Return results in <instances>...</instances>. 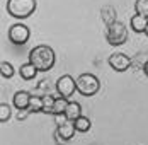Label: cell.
Here are the masks:
<instances>
[{"label": "cell", "mask_w": 148, "mask_h": 145, "mask_svg": "<svg viewBox=\"0 0 148 145\" xmlns=\"http://www.w3.org/2000/svg\"><path fill=\"white\" fill-rule=\"evenodd\" d=\"M55 51L48 44H38L29 51V61L39 70V72H48L55 65Z\"/></svg>", "instance_id": "6da1fadb"}, {"label": "cell", "mask_w": 148, "mask_h": 145, "mask_svg": "<svg viewBox=\"0 0 148 145\" xmlns=\"http://www.w3.org/2000/svg\"><path fill=\"white\" fill-rule=\"evenodd\" d=\"M36 0H7V12L15 19H27L36 12Z\"/></svg>", "instance_id": "7a4b0ae2"}, {"label": "cell", "mask_w": 148, "mask_h": 145, "mask_svg": "<svg viewBox=\"0 0 148 145\" xmlns=\"http://www.w3.org/2000/svg\"><path fill=\"white\" fill-rule=\"evenodd\" d=\"M99 89H101V82L94 73H82L77 79V92H80L85 97H90V96L97 94Z\"/></svg>", "instance_id": "3957f363"}, {"label": "cell", "mask_w": 148, "mask_h": 145, "mask_svg": "<svg viewBox=\"0 0 148 145\" xmlns=\"http://www.w3.org/2000/svg\"><path fill=\"white\" fill-rule=\"evenodd\" d=\"M106 39L107 43L112 46H121L128 41V29L121 21H114L112 24L107 26V32H106Z\"/></svg>", "instance_id": "277c9868"}, {"label": "cell", "mask_w": 148, "mask_h": 145, "mask_svg": "<svg viewBox=\"0 0 148 145\" xmlns=\"http://www.w3.org/2000/svg\"><path fill=\"white\" fill-rule=\"evenodd\" d=\"M77 90V80L72 75H61L56 82V92L60 94V97L70 99Z\"/></svg>", "instance_id": "5b68a950"}, {"label": "cell", "mask_w": 148, "mask_h": 145, "mask_svg": "<svg viewBox=\"0 0 148 145\" xmlns=\"http://www.w3.org/2000/svg\"><path fill=\"white\" fill-rule=\"evenodd\" d=\"M31 31L26 24H14L9 29V39L14 44H26L29 41Z\"/></svg>", "instance_id": "8992f818"}, {"label": "cell", "mask_w": 148, "mask_h": 145, "mask_svg": "<svg viewBox=\"0 0 148 145\" xmlns=\"http://www.w3.org/2000/svg\"><path fill=\"white\" fill-rule=\"evenodd\" d=\"M107 61H109L111 68L116 70V72H124V70H128L130 65H131V60L126 57L124 53H112Z\"/></svg>", "instance_id": "52a82bcc"}, {"label": "cell", "mask_w": 148, "mask_h": 145, "mask_svg": "<svg viewBox=\"0 0 148 145\" xmlns=\"http://www.w3.org/2000/svg\"><path fill=\"white\" fill-rule=\"evenodd\" d=\"M31 96L27 90H19V92H15L14 94V106L19 109V111H24V109H29V102H31Z\"/></svg>", "instance_id": "ba28073f"}, {"label": "cell", "mask_w": 148, "mask_h": 145, "mask_svg": "<svg viewBox=\"0 0 148 145\" xmlns=\"http://www.w3.org/2000/svg\"><path fill=\"white\" fill-rule=\"evenodd\" d=\"M75 131H77V128H75V121H70V119H68L66 123H63L61 126H56V133H58L61 138H65L66 142L73 138Z\"/></svg>", "instance_id": "9c48e42d"}, {"label": "cell", "mask_w": 148, "mask_h": 145, "mask_svg": "<svg viewBox=\"0 0 148 145\" xmlns=\"http://www.w3.org/2000/svg\"><path fill=\"white\" fill-rule=\"evenodd\" d=\"M130 26H131V29H133L134 32H145L147 26H148V19L140 14H134L130 19Z\"/></svg>", "instance_id": "30bf717a"}, {"label": "cell", "mask_w": 148, "mask_h": 145, "mask_svg": "<svg viewBox=\"0 0 148 145\" xmlns=\"http://www.w3.org/2000/svg\"><path fill=\"white\" fill-rule=\"evenodd\" d=\"M65 115H66V118H68L70 121L78 119V118L82 116V106H80L77 101H70V102H68V106H66Z\"/></svg>", "instance_id": "8fae6325"}, {"label": "cell", "mask_w": 148, "mask_h": 145, "mask_svg": "<svg viewBox=\"0 0 148 145\" xmlns=\"http://www.w3.org/2000/svg\"><path fill=\"white\" fill-rule=\"evenodd\" d=\"M39 72L31 61H27V63H24V65H21V70H19V73H21V77L24 79V80H31V79H34L36 77V73Z\"/></svg>", "instance_id": "7c38bea8"}, {"label": "cell", "mask_w": 148, "mask_h": 145, "mask_svg": "<svg viewBox=\"0 0 148 145\" xmlns=\"http://www.w3.org/2000/svg\"><path fill=\"white\" fill-rule=\"evenodd\" d=\"M90 126H92V121H90L87 116H80L78 119H75V128L77 131H80V133H84V131H89Z\"/></svg>", "instance_id": "4fadbf2b"}, {"label": "cell", "mask_w": 148, "mask_h": 145, "mask_svg": "<svg viewBox=\"0 0 148 145\" xmlns=\"http://www.w3.org/2000/svg\"><path fill=\"white\" fill-rule=\"evenodd\" d=\"M55 101H56V97H53L51 94H46V96H43V113H46V115H53Z\"/></svg>", "instance_id": "5bb4252c"}, {"label": "cell", "mask_w": 148, "mask_h": 145, "mask_svg": "<svg viewBox=\"0 0 148 145\" xmlns=\"http://www.w3.org/2000/svg\"><path fill=\"white\" fill-rule=\"evenodd\" d=\"M27 111L29 113H39V111H43V97L41 96H32Z\"/></svg>", "instance_id": "9a60e30c"}, {"label": "cell", "mask_w": 148, "mask_h": 145, "mask_svg": "<svg viewBox=\"0 0 148 145\" xmlns=\"http://www.w3.org/2000/svg\"><path fill=\"white\" fill-rule=\"evenodd\" d=\"M68 99H65V97H56V101H55V108H53V115H63L65 111H66V106H68Z\"/></svg>", "instance_id": "2e32d148"}, {"label": "cell", "mask_w": 148, "mask_h": 145, "mask_svg": "<svg viewBox=\"0 0 148 145\" xmlns=\"http://www.w3.org/2000/svg\"><path fill=\"white\" fill-rule=\"evenodd\" d=\"M0 73H2L3 79H12V75H14V67H12V63H10V61H2V63H0Z\"/></svg>", "instance_id": "e0dca14e"}, {"label": "cell", "mask_w": 148, "mask_h": 145, "mask_svg": "<svg viewBox=\"0 0 148 145\" xmlns=\"http://www.w3.org/2000/svg\"><path fill=\"white\" fill-rule=\"evenodd\" d=\"M134 10H136V14L148 19V0H136L134 2Z\"/></svg>", "instance_id": "ac0fdd59"}, {"label": "cell", "mask_w": 148, "mask_h": 145, "mask_svg": "<svg viewBox=\"0 0 148 145\" xmlns=\"http://www.w3.org/2000/svg\"><path fill=\"white\" fill-rule=\"evenodd\" d=\"M9 118H10V106L5 104V102H2V104H0V121L5 123Z\"/></svg>", "instance_id": "d6986e66"}, {"label": "cell", "mask_w": 148, "mask_h": 145, "mask_svg": "<svg viewBox=\"0 0 148 145\" xmlns=\"http://www.w3.org/2000/svg\"><path fill=\"white\" fill-rule=\"evenodd\" d=\"M55 121H56V126H61L63 123H66V121H68V118H66L65 113H63V115H55Z\"/></svg>", "instance_id": "ffe728a7"}, {"label": "cell", "mask_w": 148, "mask_h": 145, "mask_svg": "<svg viewBox=\"0 0 148 145\" xmlns=\"http://www.w3.org/2000/svg\"><path fill=\"white\" fill-rule=\"evenodd\" d=\"M55 140H56V144H58V145H65V144H66V140H65V138H61L58 133H55Z\"/></svg>", "instance_id": "44dd1931"}, {"label": "cell", "mask_w": 148, "mask_h": 145, "mask_svg": "<svg viewBox=\"0 0 148 145\" xmlns=\"http://www.w3.org/2000/svg\"><path fill=\"white\" fill-rule=\"evenodd\" d=\"M27 115H29V111H27V109H24V111H19V116H17V118H19V119H24Z\"/></svg>", "instance_id": "7402d4cb"}, {"label": "cell", "mask_w": 148, "mask_h": 145, "mask_svg": "<svg viewBox=\"0 0 148 145\" xmlns=\"http://www.w3.org/2000/svg\"><path fill=\"white\" fill-rule=\"evenodd\" d=\"M143 72H145V75L148 77V60L145 61V67H143Z\"/></svg>", "instance_id": "603a6c76"}, {"label": "cell", "mask_w": 148, "mask_h": 145, "mask_svg": "<svg viewBox=\"0 0 148 145\" xmlns=\"http://www.w3.org/2000/svg\"><path fill=\"white\" fill-rule=\"evenodd\" d=\"M145 34H147V36H148V26H147V31H145Z\"/></svg>", "instance_id": "cb8c5ba5"}]
</instances>
